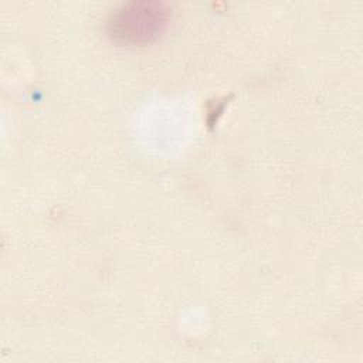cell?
<instances>
[{
	"label": "cell",
	"mask_w": 363,
	"mask_h": 363,
	"mask_svg": "<svg viewBox=\"0 0 363 363\" xmlns=\"http://www.w3.org/2000/svg\"><path fill=\"white\" fill-rule=\"evenodd\" d=\"M169 7L157 0H135L119 6L108 18V35L119 44L143 45L166 28Z\"/></svg>",
	"instance_id": "6da1fadb"
}]
</instances>
